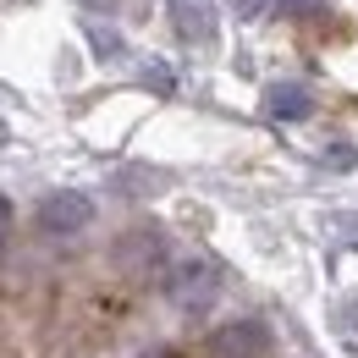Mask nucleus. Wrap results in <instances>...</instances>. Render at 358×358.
Segmentation results:
<instances>
[{
    "mask_svg": "<svg viewBox=\"0 0 358 358\" xmlns=\"http://www.w3.org/2000/svg\"><path fill=\"white\" fill-rule=\"evenodd\" d=\"M281 6H287V11H298V17H309V11H325L331 0H281Z\"/></svg>",
    "mask_w": 358,
    "mask_h": 358,
    "instance_id": "nucleus-8",
    "label": "nucleus"
},
{
    "mask_svg": "<svg viewBox=\"0 0 358 358\" xmlns=\"http://www.w3.org/2000/svg\"><path fill=\"white\" fill-rule=\"evenodd\" d=\"M0 143H6V122H0Z\"/></svg>",
    "mask_w": 358,
    "mask_h": 358,
    "instance_id": "nucleus-11",
    "label": "nucleus"
},
{
    "mask_svg": "<svg viewBox=\"0 0 358 358\" xmlns=\"http://www.w3.org/2000/svg\"><path fill=\"white\" fill-rule=\"evenodd\" d=\"M265 353H270V331L254 325V320L226 325V331H215V342H210V358H265Z\"/></svg>",
    "mask_w": 358,
    "mask_h": 358,
    "instance_id": "nucleus-3",
    "label": "nucleus"
},
{
    "mask_svg": "<svg viewBox=\"0 0 358 358\" xmlns=\"http://www.w3.org/2000/svg\"><path fill=\"white\" fill-rule=\"evenodd\" d=\"M171 6H177V22L187 39H210L215 34V6L210 0H171Z\"/></svg>",
    "mask_w": 358,
    "mask_h": 358,
    "instance_id": "nucleus-5",
    "label": "nucleus"
},
{
    "mask_svg": "<svg viewBox=\"0 0 358 358\" xmlns=\"http://www.w3.org/2000/svg\"><path fill=\"white\" fill-rule=\"evenodd\" d=\"M89 221H94L89 193H50L45 204H39V226H45L50 237H72V231H83Z\"/></svg>",
    "mask_w": 358,
    "mask_h": 358,
    "instance_id": "nucleus-2",
    "label": "nucleus"
},
{
    "mask_svg": "<svg viewBox=\"0 0 358 358\" xmlns=\"http://www.w3.org/2000/svg\"><path fill=\"white\" fill-rule=\"evenodd\" d=\"M215 292H221L215 259H204V254L177 259V270H171V298H177L182 309H204V303H215Z\"/></svg>",
    "mask_w": 358,
    "mask_h": 358,
    "instance_id": "nucleus-1",
    "label": "nucleus"
},
{
    "mask_svg": "<svg viewBox=\"0 0 358 358\" xmlns=\"http://www.w3.org/2000/svg\"><path fill=\"white\" fill-rule=\"evenodd\" d=\"M89 39H94V50H105V55H122V39L105 34V28H89Z\"/></svg>",
    "mask_w": 358,
    "mask_h": 358,
    "instance_id": "nucleus-6",
    "label": "nucleus"
},
{
    "mask_svg": "<svg viewBox=\"0 0 358 358\" xmlns=\"http://www.w3.org/2000/svg\"><path fill=\"white\" fill-rule=\"evenodd\" d=\"M325 155H331V166H336V171H353V149H348V143H331Z\"/></svg>",
    "mask_w": 358,
    "mask_h": 358,
    "instance_id": "nucleus-7",
    "label": "nucleus"
},
{
    "mask_svg": "<svg viewBox=\"0 0 358 358\" xmlns=\"http://www.w3.org/2000/svg\"><path fill=\"white\" fill-rule=\"evenodd\" d=\"M265 110L275 116V122H303L314 110V94L303 89V83H270L265 89Z\"/></svg>",
    "mask_w": 358,
    "mask_h": 358,
    "instance_id": "nucleus-4",
    "label": "nucleus"
},
{
    "mask_svg": "<svg viewBox=\"0 0 358 358\" xmlns=\"http://www.w3.org/2000/svg\"><path fill=\"white\" fill-rule=\"evenodd\" d=\"M353 325H358V303H353Z\"/></svg>",
    "mask_w": 358,
    "mask_h": 358,
    "instance_id": "nucleus-12",
    "label": "nucleus"
},
{
    "mask_svg": "<svg viewBox=\"0 0 358 358\" xmlns=\"http://www.w3.org/2000/svg\"><path fill=\"white\" fill-rule=\"evenodd\" d=\"M6 231H11V204L0 199V237H6Z\"/></svg>",
    "mask_w": 358,
    "mask_h": 358,
    "instance_id": "nucleus-10",
    "label": "nucleus"
},
{
    "mask_svg": "<svg viewBox=\"0 0 358 358\" xmlns=\"http://www.w3.org/2000/svg\"><path fill=\"white\" fill-rule=\"evenodd\" d=\"M259 6L265 0H237V17H259Z\"/></svg>",
    "mask_w": 358,
    "mask_h": 358,
    "instance_id": "nucleus-9",
    "label": "nucleus"
}]
</instances>
